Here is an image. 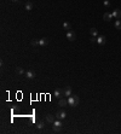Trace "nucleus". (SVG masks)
<instances>
[{
    "label": "nucleus",
    "instance_id": "f257e3e1",
    "mask_svg": "<svg viewBox=\"0 0 121 134\" xmlns=\"http://www.w3.org/2000/svg\"><path fill=\"white\" fill-rule=\"evenodd\" d=\"M79 102H80V100H79V97H77V95H70V97H68V105L72 106V108L77 106Z\"/></svg>",
    "mask_w": 121,
    "mask_h": 134
},
{
    "label": "nucleus",
    "instance_id": "f03ea898",
    "mask_svg": "<svg viewBox=\"0 0 121 134\" xmlns=\"http://www.w3.org/2000/svg\"><path fill=\"white\" fill-rule=\"evenodd\" d=\"M62 127H63L62 120H58V119H56V121H55V122L52 123V129H53V132H56V133L60 132V129H62Z\"/></svg>",
    "mask_w": 121,
    "mask_h": 134
},
{
    "label": "nucleus",
    "instance_id": "7ed1b4c3",
    "mask_svg": "<svg viewBox=\"0 0 121 134\" xmlns=\"http://www.w3.org/2000/svg\"><path fill=\"white\" fill-rule=\"evenodd\" d=\"M66 116H67V113H66V111H63V110H59V111L56 113V119H58V120H64Z\"/></svg>",
    "mask_w": 121,
    "mask_h": 134
},
{
    "label": "nucleus",
    "instance_id": "20e7f679",
    "mask_svg": "<svg viewBox=\"0 0 121 134\" xmlns=\"http://www.w3.org/2000/svg\"><path fill=\"white\" fill-rule=\"evenodd\" d=\"M67 39H68L69 41H74V40L76 39L75 33H74V31H72V30H69V31L67 33Z\"/></svg>",
    "mask_w": 121,
    "mask_h": 134
},
{
    "label": "nucleus",
    "instance_id": "39448f33",
    "mask_svg": "<svg viewBox=\"0 0 121 134\" xmlns=\"http://www.w3.org/2000/svg\"><path fill=\"white\" fill-rule=\"evenodd\" d=\"M111 15H113L114 18H116V20H120V18H121V10L116 9V10H114V11L111 12Z\"/></svg>",
    "mask_w": 121,
    "mask_h": 134
},
{
    "label": "nucleus",
    "instance_id": "423d86ee",
    "mask_svg": "<svg viewBox=\"0 0 121 134\" xmlns=\"http://www.w3.org/2000/svg\"><path fill=\"white\" fill-rule=\"evenodd\" d=\"M103 20L107 21V22H110V21L113 20V15H111L110 12H104V15H103Z\"/></svg>",
    "mask_w": 121,
    "mask_h": 134
},
{
    "label": "nucleus",
    "instance_id": "0eeeda50",
    "mask_svg": "<svg viewBox=\"0 0 121 134\" xmlns=\"http://www.w3.org/2000/svg\"><path fill=\"white\" fill-rule=\"evenodd\" d=\"M46 121L49 123H53L56 121V116H53V115H51V113H47L46 115Z\"/></svg>",
    "mask_w": 121,
    "mask_h": 134
},
{
    "label": "nucleus",
    "instance_id": "6e6552de",
    "mask_svg": "<svg viewBox=\"0 0 121 134\" xmlns=\"http://www.w3.org/2000/svg\"><path fill=\"white\" fill-rule=\"evenodd\" d=\"M63 94H64V97H70L72 95V87H66L64 89H63Z\"/></svg>",
    "mask_w": 121,
    "mask_h": 134
},
{
    "label": "nucleus",
    "instance_id": "1a4fd4ad",
    "mask_svg": "<svg viewBox=\"0 0 121 134\" xmlns=\"http://www.w3.org/2000/svg\"><path fill=\"white\" fill-rule=\"evenodd\" d=\"M53 95L56 98H60V97H64V94H63V89H56Z\"/></svg>",
    "mask_w": 121,
    "mask_h": 134
},
{
    "label": "nucleus",
    "instance_id": "9d476101",
    "mask_svg": "<svg viewBox=\"0 0 121 134\" xmlns=\"http://www.w3.org/2000/svg\"><path fill=\"white\" fill-rule=\"evenodd\" d=\"M26 77H27V79H29V80L34 79V77H35V72H34V71H32V70H28V71L26 72Z\"/></svg>",
    "mask_w": 121,
    "mask_h": 134
},
{
    "label": "nucleus",
    "instance_id": "9b49d317",
    "mask_svg": "<svg viewBox=\"0 0 121 134\" xmlns=\"http://www.w3.org/2000/svg\"><path fill=\"white\" fill-rule=\"evenodd\" d=\"M49 44V39L47 37H43V39L39 40V46H46Z\"/></svg>",
    "mask_w": 121,
    "mask_h": 134
},
{
    "label": "nucleus",
    "instance_id": "f8f14e48",
    "mask_svg": "<svg viewBox=\"0 0 121 134\" xmlns=\"http://www.w3.org/2000/svg\"><path fill=\"white\" fill-rule=\"evenodd\" d=\"M58 105L59 106H66V105H68V99H66V98H60L59 99V102H58Z\"/></svg>",
    "mask_w": 121,
    "mask_h": 134
},
{
    "label": "nucleus",
    "instance_id": "ddd939ff",
    "mask_svg": "<svg viewBox=\"0 0 121 134\" xmlns=\"http://www.w3.org/2000/svg\"><path fill=\"white\" fill-rule=\"evenodd\" d=\"M105 37L104 36H102V35H100V36H97V42L99 44V45H104L105 44Z\"/></svg>",
    "mask_w": 121,
    "mask_h": 134
},
{
    "label": "nucleus",
    "instance_id": "4468645a",
    "mask_svg": "<svg viewBox=\"0 0 121 134\" xmlns=\"http://www.w3.org/2000/svg\"><path fill=\"white\" fill-rule=\"evenodd\" d=\"M90 34H91V36L97 37V36H98V30H97L96 28H91V29H90Z\"/></svg>",
    "mask_w": 121,
    "mask_h": 134
},
{
    "label": "nucleus",
    "instance_id": "2eb2a0df",
    "mask_svg": "<svg viewBox=\"0 0 121 134\" xmlns=\"http://www.w3.org/2000/svg\"><path fill=\"white\" fill-rule=\"evenodd\" d=\"M26 10H27V11H30V10H33V3H30V1H27V3H26Z\"/></svg>",
    "mask_w": 121,
    "mask_h": 134
},
{
    "label": "nucleus",
    "instance_id": "dca6fc26",
    "mask_svg": "<svg viewBox=\"0 0 121 134\" xmlns=\"http://www.w3.org/2000/svg\"><path fill=\"white\" fill-rule=\"evenodd\" d=\"M16 72H17L18 75H23V74H26L24 70H23V68H21V67H17V68H16Z\"/></svg>",
    "mask_w": 121,
    "mask_h": 134
},
{
    "label": "nucleus",
    "instance_id": "f3484780",
    "mask_svg": "<svg viewBox=\"0 0 121 134\" xmlns=\"http://www.w3.org/2000/svg\"><path fill=\"white\" fill-rule=\"evenodd\" d=\"M36 127H38L39 129H43V128L45 127V122H44V121H38V123H36Z\"/></svg>",
    "mask_w": 121,
    "mask_h": 134
},
{
    "label": "nucleus",
    "instance_id": "a211bd4d",
    "mask_svg": "<svg viewBox=\"0 0 121 134\" xmlns=\"http://www.w3.org/2000/svg\"><path fill=\"white\" fill-rule=\"evenodd\" d=\"M63 28H64L66 30H68V31H69V30L72 29V26H70V23H69V22H64V23H63Z\"/></svg>",
    "mask_w": 121,
    "mask_h": 134
},
{
    "label": "nucleus",
    "instance_id": "6ab92c4d",
    "mask_svg": "<svg viewBox=\"0 0 121 134\" xmlns=\"http://www.w3.org/2000/svg\"><path fill=\"white\" fill-rule=\"evenodd\" d=\"M115 28H116V29H121V21H120V20H117V21L115 22Z\"/></svg>",
    "mask_w": 121,
    "mask_h": 134
},
{
    "label": "nucleus",
    "instance_id": "aec40b11",
    "mask_svg": "<svg viewBox=\"0 0 121 134\" xmlns=\"http://www.w3.org/2000/svg\"><path fill=\"white\" fill-rule=\"evenodd\" d=\"M30 45L32 46H39V40H32L30 41Z\"/></svg>",
    "mask_w": 121,
    "mask_h": 134
},
{
    "label": "nucleus",
    "instance_id": "412c9836",
    "mask_svg": "<svg viewBox=\"0 0 121 134\" xmlns=\"http://www.w3.org/2000/svg\"><path fill=\"white\" fill-rule=\"evenodd\" d=\"M103 4H104V6H105V7H109V6H110V1H109V0H104Z\"/></svg>",
    "mask_w": 121,
    "mask_h": 134
},
{
    "label": "nucleus",
    "instance_id": "4be33fe9",
    "mask_svg": "<svg viewBox=\"0 0 121 134\" xmlns=\"http://www.w3.org/2000/svg\"><path fill=\"white\" fill-rule=\"evenodd\" d=\"M11 1H19V0H11Z\"/></svg>",
    "mask_w": 121,
    "mask_h": 134
}]
</instances>
